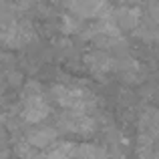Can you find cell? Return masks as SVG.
<instances>
[{"mask_svg": "<svg viewBox=\"0 0 159 159\" xmlns=\"http://www.w3.org/2000/svg\"><path fill=\"white\" fill-rule=\"evenodd\" d=\"M52 99L58 103L65 111H81V113H93L95 97L83 87L73 85H54L51 89Z\"/></svg>", "mask_w": 159, "mask_h": 159, "instance_id": "obj_1", "label": "cell"}, {"mask_svg": "<svg viewBox=\"0 0 159 159\" xmlns=\"http://www.w3.org/2000/svg\"><path fill=\"white\" fill-rule=\"evenodd\" d=\"M51 113V105L44 99V93L39 83H28L22 93V105H20V119L28 125H36L44 121Z\"/></svg>", "mask_w": 159, "mask_h": 159, "instance_id": "obj_2", "label": "cell"}, {"mask_svg": "<svg viewBox=\"0 0 159 159\" xmlns=\"http://www.w3.org/2000/svg\"><path fill=\"white\" fill-rule=\"evenodd\" d=\"M97 129V121L93 119L91 113H81V111H62L58 117V129L57 131L73 133V135L89 137Z\"/></svg>", "mask_w": 159, "mask_h": 159, "instance_id": "obj_3", "label": "cell"}, {"mask_svg": "<svg viewBox=\"0 0 159 159\" xmlns=\"http://www.w3.org/2000/svg\"><path fill=\"white\" fill-rule=\"evenodd\" d=\"M62 2L79 18H109L107 0H62Z\"/></svg>", "mask_w": 159, "mask_h": 159, "instance_id": "obj_4", "label": "cell"}, {"mask_svg": "<svg viewBox=\"0 0 159 159\" xmlns=\"http://www.w3.org/2000/svg\"><path fill=\"white\" fill-rule=\"evenodd\" d=\"M32 36H34V30H32V26L26 20H12V22H8L6 26L2 28V32H0L2 43L10 48L24 47Z\"/></svg>", "mask_w": 159, "mask_h": 159, "instance_id": "obj_5", "label": "cell"}, {"mask_svg": "<svg viewBox=\"0 0 159 159\" xmlns=\"http://www.w3.org/2000/svg\"><path fill=\"white\" fill-rule=\"evenodd\" d=\"M58 131L52 127H47V125H32L28 127V131L24 133V141H26L30 147H34L36 151H43V149H51L54 143H57Z\"/></svg>", "mask_w": 159, "mask_h": 159, "instance_id": "obj_6", "label": "cell"}, {"mask_svg": "<svg viewBox=\"0 0 159 159\" xmlns=\"http://www.w3.org/2000/svg\"><path fill=\"white\" fill-rule=\"evenodd\" d=\"M87 66L93 70L95 75H109L113 70H117V58H113L105 51H95L85 58Z\"/></svg>", "mask_w": 159, "mask_h": 159, "instance_id": "obj_7", "label": "cell"}, {"mask_svg": "<svg viewBox=\"0 0 159 159\" xmlns=\"http://www.w3.org/2000/svg\"><path fill=\"white\" fill-rule=\"evenodd\" d=\"M113 20H115L117 28H137L141 14L137 10H133V8H119L115 12V16H113Z\"/></svg>", "mask_w": 159, "mask_h": 159, "instance_id": "obj_8", "label": "cell"}, {"mask_svg": "<svg viewBox=\"0 0 159 159\" xmlns=\"http://www.w3.org/2000/svg\"><path fill=\"white\" fill-rule=\"evenodd\" d=\"M16 4H18L20 8H30V6H34L36 2H39V0H14Z\"/></svg>", "mask_w": 159, "mask_h": 159, "instance_id": "obj_9", "label": "cell"}]
</instances>
